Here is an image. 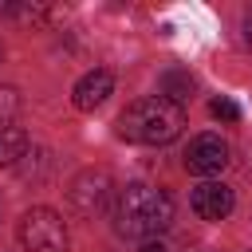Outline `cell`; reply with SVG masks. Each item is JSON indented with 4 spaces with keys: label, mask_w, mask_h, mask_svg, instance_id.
Segmentation results:
<instances>
[{
    "label": "cell",
    "mask_w": 252,
    "mask_h": 252,
    "mask_svg": "<svg viewBox=\"0 0 252 252\" xmlns=\"http://www.w3.org/2000/svg\"><path fill=\"white\" fill-rule=\"evenodd\" d=\"M114 232L126 240H158L169 224H173V201L165 189L154 185H126L114 201Z\"/></svg>",
    "instance_id": "6da1fadb"
},
{
    "label": "cell",
    "mask_w": 252,
    "mask_h": 252,
    "mask_svg": "<svg viewBox=\"0 0 252 252\" xmlns=\"http://www.w3.org/2000/svg\"><path fill=\"white\" fill-rule=\"evenodd\" d=\"M181 126H185V110L161 94L138 98L118 114V134L126 142H138V146H165L181 134Z\"/></svg>",
    "instance_id": "7a4b0ae2"
},
{
    "label": "cell",
    "mask_w": 252,
    "mask_h": 252,
    "mask_svg": "<svg viewBox=\"0 0 252 252\" xmlns=\"http://www.w3.org/2000/svg\"><path fill=\"white\" fill-rule=\"evenodd\" d=\"M16 236H20V244L28 252H67L71 248V236H67L63 217L55 209H47V205L28 209L20 217V224H16Z\"/></svg>",
    "instance_id": "3957f363"
},
{
    "label": "cell",
    "mask_w": 252,
    "mask_h": 252,
    "mask_svg": "<svg viewBox=\"0 0 252 252\" xmlns=\"http://www.w3.org/2000/svg\"><path fill=\"white\" fill-rule=\"evenodd\" d=\"M110 189H114V177L106 169H83L67 185V205L79 217H98L106 209V201H110Z\"/></svg>",
    "instance_id": "277c9868"
},
{
    "label": "cell",
    "mask_w": 252,
    "mask_h": 252,
    "mask_svg": "<svg viewBox=\"0 0 252 252\" xmlns=\"http://www.w3.org/2000/svg\"><path fill=\"white\" fill-rule=\"evenodd\" d=\"M228 165V142L220 134H197L185 150V169L197 177H213Z\"/></svg>",
    "instance_id": "5b68a950"
},
{
    "label": "cell",
    "mask_w": 252,
    "mask_h": 252,
    "mask_svg": "<svg viewBox=\"0 0 252 252\" xmlns=\"http://www.w3.org/2000/svg\"><path fill=\"white\" fill-rule=\"evenodd\" d=\"M189 205H193V213H197L201 220H224V217L232 213L236 197H232V189H228L224 181H201V185L193 189Z\"/></svg>",
    "instance_id": "8992f818"
},
{
    "label": "cell",
    "mask_w": 252,
    "mask_h": 252,
    "mask_svg": "<svg viewBox=\"0 0 252 252\" xmlns=\"http://www.w3.org/2000/svg\"><path fill=\"white\" fill-rule=\"evenodd\" d=\"M110 91H114V75L98 67V71H87V75L75 83L71 102H75L79 110H94V106H102V102L110 98Z\"/></svg>",
    "instance_id": "52a82bcc"
},
{
    "label": "cell",
    "mask_w": 252,
    "mask_h": 252,
    "mask_svg": "<svg viewBox=\"0 0 252 252\" xmlns=\"http://www.w3.org/2000/svg\"><path fill=\"white\" fill-rule=\"evenodd\" d=\"M28 154V134L20 126H4L0 130V165H16Z\"/></svg>",
    "instance_id": "ba28073f"
},
{
    "label": "cell",
    "mask_w": 252,
    "mask_h": 252,
    "mask_svg": "<svg viewBox=\"0 0 252 252\" xmlns=\"http://www.w3.org/2000/svg\"><path fill=\"white\" fill-rule=\"evenodd\" d=\"M161 98H169L173 106H181L185 98H193V79H189V71H165V75H161Z\"/></svg>",
    "instance_id": "9c48e42d"
},
{
    "label": "cell",
    "mask_w": 252,
    "mask_h": 252,
    "mask_svg": "<svg viewBox=\"0 0 252 252\" xmlns=\"http://www.w3.org/2000/svg\"><path fill=\"white\" fill-rule=\"evenodd\" d=\"M16 110H20V94H16V87H0V130L12 126Z\"/></svg>",
    "instance_id": "30bf717a"
},
{
    "label": "cell",
    "mask_w": 252,
    "mask_h": 252,
    "mask_svg": "<svg viewBox=\"0 0 252 252\" xmlns=\"http://www.w3.org/2000/svg\"><path fill=\"white\" fill-rule=\"evenodd\" d=\"M28 158H32V161H24V158H20V161H24V165H20V173H24V177H35V181H39V177H47L51 158H47L43 150H35V154H28Z\"/></svg>",
    "instance_id": "8fae6325"
},
{
    "label": "cell",
    "mask_w": 252,
    "mask_h": 252,
    "mask_svg": "<svg viewBox=\"0 0 252 252\" xmlns=\"http://www.w3.org/2000/svg\"><path fill=\"white\" fill-rule=\"evenodd\" d=\"M209 114H213V118H220V122H236V118H240V110H236V102H228V98H213V106H209Z\"/></svg>",
    "instance_id": "7c38bea8"
},
{
    "label": "cell",
    "mask_w": 252,
    "mask_h": 252,
    "mask_svg": "<svg viewBox=\"0 0 252 252\" xmlns=\"http://www.w3.org/2000/svg\"><path fill=\"white\" fill-rule=\"evenodd\" d=\"M138 252H169V248H165V244H161V236H158V240H142V248H138Z\"/></svg>",
    "instance_id": "4fadbf2b"
},
{
    "label": "cell",
    "mask_w": 252,
    "mask_h": 252,
    "mask_svg": "<svg viewBox=\"0 0 252 252\" xmlns=\"http://www.w3.org/2000/svg\"><path fill=\"white\" fill-rule=\"evenodd\" d=\"M244 43H248V47H252V16H248V20H244Z\"/></svg>",
    "instance_id": "5bb4252c"
},
{
    "label": "cell",
    "mask_w": 252,
    "mask_h": 252,
    "mask_svg": "<svg viewBox=\"0 0 252 252\" xmlns=\"http://www.w3.org/2000/svg\"><path fill=\"white\" fill-rule=\"evenodd\" d=\"M0 59H4V47H0Z\"/></svg>",
    "instance_id": "9a60e30c"
}]
</instances>
